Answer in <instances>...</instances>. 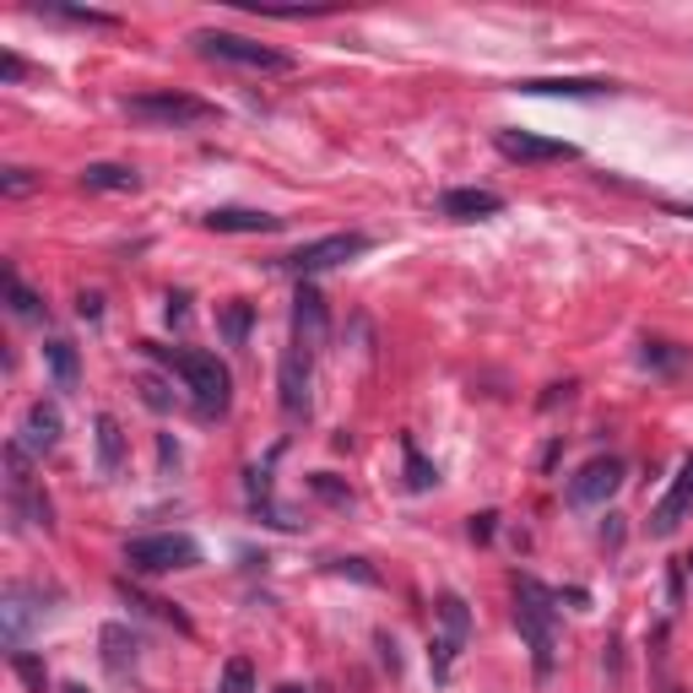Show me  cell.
<instances>
[{"mask_svg":"<svg viewBox=\"0 0 693 693\" xmlns=\"http://www.w3.org/2000/svg\"><path fill=\"white\" fill-rule=\"evenodd\" d=\"M515 629L531 650L537 678H553V667H559V591H548L531 574H515Z\"/></svg>","mask_w":693,"mask_h":693,"instance_id":"cell-1","label":"cell"},{"mask_svg":"<svg viewBox=\"0 0 693 693\" xmlns=\"http://www.w3.org/2000/svg\"><path fill=\"white\" fill-rule=\"evenodd\" d=\"M147 353H158L174 375L185 379V390L201 418H223V412H228L234 375H228V364H223L217 353H201V347H152V342H147Z\"/></svg>","mask_w":693,"mask_h":693,"instance_id":"cell-2","label":"cell"},{"mask_svg":"<svg viewBox=\"0 0 693 693\" xmlns=\"http://www.w3.org/2000/svg\"><path fill=\"white\" fill-rule=\"evenodd\" d=\"M195 50L206 61H223V65H239V71H260V76H293L299 61L288 50H271L260 39H245V33H223V28H206L195 33Z\"/></svg>","mask_w":693,"mask_h":693,"instance_id":"cell-3","label":"cell"},{"mask_svg":"<svg viewBox=\"0 0 693 693\" xmlns=\"http://www.w3.org/2000/svg\"><path fill=\"white\" fill-rule=\"evenodd\" d=\"M0 461H6V505L17 520H28V526H55V509L44 499V488H39V477H33V450L22 440H6L0 450Z\"/></svg>","mask_w":693,"mask_h":693,"instance_id":"cell-4","label":"cell"},{"mask_svg":"<svg viewBox=\"0 0 693 693\" xmlns=\"http://www.w3.org/2000/svg\"><path fill=\"white\" fill-rule=\"evenodd\" d=\"M126 115L152 130H185V126H212L217 104H206L195 93H136V98H126Z\"/></svg>","mask_w":693,"mask_h":693,"instance_id":"cell-5","label":"cell"},{"mask_svg":"<svg viewBox=\"0 0 693 693\" xmlns=\"http://www.w3.org/2000/svg\"><path fill=\"white\" fill-rule=\"evenodd\" d=\"M126 564L136 574H174V569L201 564V542L190 531H152V537H130Z\"/></svg>","mask_w":693,"mask_h":693,"instance_id":"cell-6","label":"cell"},{"mask_svg":"<svg viewBox=\"0 0 693 693\" xmlns=\"http://www.w3.org/2000/svg\"><path fill=\"white\" fill-rule=\"evenodd\" d=\"M369 250H375L369 234H325V239H310L293 255H282L277 266L293 271V277H320V271H336V266H347V260H358V255H369Z\"/></svg>","mask_w":693,"mask_h":693,"instance_id":"cell-7","label":"cell"},{"mask_svg":"<svg viewBox=\"0 0 693 693\" xmlns=\"http://www.w3.org/2000/svg\"><path fill=\"white\" fill-rule=\"evenodd\" d=\"M466 639H472V607H466V596L444 591L440 596V634H434V645H429V672H434V683L450 678V667H455V656L466 650Z\"/></svg>","mask_w":693,"mask_h":693,"instance_id":"cell-8","label":"cell"},{"mask_svg":"<svg viewBox=\"0 0 693 693\" xmlns=\"http://www.w3.org/2000/svg\"><path fill=\"white\" fill-rule=\"evenodd\" d=\"M618 488H624V461H618V455H596V461H585V466L569 477V505L596 509V505H607Z\"/></svg>","mask_w":693,"mask_h":693,"instance_id":"cell-9","label":"cell"},{"mask_svg":"<svg viewBox=\"0 0 693 693\" xmlns=\"http://www.w3.org/2000/svg\"><path fill=\"white\" fill-rule=\"evenodd\" d=\"M325 342H331V310H325L320 288L299 282V293H293V347L315 358Z\"/></svg>","mask_w":693,"mask_h":693,"instance_id":"cell-10","label":"cell"},{"mask_svg":"<svg viewBox=\"0 0 693 693\" xmlns=\"http://www.w3.org/2000/svg\"><path fill=\"white\" fill-rule=\"evenodd\" d=\"M277 401H282V418L288 423H304L310 418V353H299V347H288L282 353V364H277Z\"/></svg>","mask_w":693,"mask_h":693,"instance_id":"cell-11","label":"cell"},{"mask_svg":"<svg viewBox=\"0 0 693 693\" xmlns=\"http://www.w3.org/2000/svg\"><path fill=\"white\" fill-rule=\"evenodd\" d=\"M494 147L505 152L509 163H569L574 147L569 141H553V136H537V130H494Z\"/></svg>","mask_w":693,"mask_h":693,"instance_id":"cell-12","label":"cell"},{"mask_svg":"<svg viewBox=\"0 0 693 693\" xmlns=\"http://www.w3.org/2000/svg\"><path fill=\"white\" fill-rule=\"evenodd\" d=\"M689 515H693V455H683L672 488L661 494V505L650 509V537H678V526H683Z\"/></svg>","mask_w":693,"mask_h":693,"instance_id":"cell-13","label":"cell"},{"mask_svg":"<svg viewBox=\"0 0 693 693\" xmlns=\"http://www.w3.org/2000/svg\"><path fill=\"white\" fill-rule=\"evenodd\" d=\"M515 93H531V98H602V93H618V82H607V76H531V82H515Z\"/></svg>","mask_w":693,"mask_h":693,"instance_id":"cell-14","label":"cell"},{"mask_svg":"<svg viewBox=\"0 0 693 693\" xmlns=\"http://www.w3.org/2000/svg\"><path fill=\"white\" fill-rule=\"evenodd\" d=\"M33 602H44V596H33L28 585H6V602H0V629H6V645L11 650H22V639L33 624H44V607H33Z\"/></svg>","mask_w":693,"mask_h":693,"instance_id":"cell-15","label":"cell"},{"mask_svg":"<svg viewBox=\"0 0 693 693\" xmlns=\"http://www.w3.org/2000/svg\"><path fill=\"white\" fill-rule=\"evenodd\" d=\"M440 212H444V217H455V223L499 217V212H505V195H499V190H477V185H466V190H444V195H440Z\"/></svg>","mask_w":693,"mask_h":693,"instance_id":"cell-16","label":"cell"},{"mask_svg":"<svg viewBox=\"0 0 693 693\" xmlns=\"http://www.w3.org/2000/svg\"><path fill=\"white\" fill-rule=\"evenodd\" d=\"M65 423H61V407L55 401H33L28 412H22V444L33 450V455H50L55 444H61Z\"/></svg>","mask_w":693,"mask_h":693,"instance_id":"cell-17","label":"cell"},{"mask_svg":"<svg viewBox=\"0 0 693 693\" xmlns=\"http://www.w3.org/2000/svg\"><path fill=\"white\" fill-rule=\"evenodd\" d=\"M206 228L212 234H282V217L250 212V206H217V212H206Z\"/></svg>","mask_w":693,"mask_h":693,"instance_id":"cell-18","label":"cell"},{"mask_svg":"<svg viewBox=\"0 0 693 693\" xmlns=\"http://www.w3.org/2000/svg\"><path fill=\"white\" fill-rule=\"evenodd\" d=\"M82 190H93V195H136L141 174L130 163H87L82 169Z\"/></svg>","mask_w":693,"mask_h":693,"instance_id":"cell-19","label":"cell"},{"mask_svg":"<svg viewBox=\"0 0 693 693\" xmlns=\"http://www.w3.org/2000/svg\"><path fill=\"white\" fill-rule=\"evenodd\" d=\"M93 434H98V472L115 477V472L126 466V429H120V418L98 412V418H93Z\"/></svg>","mask_w":693,"mask_h":693,"instance_id":"cell-20","label":"cell"},{"mask_svg":"<svg viewBox=\"0 0 693 693\" xmlns=\"http://www.w3.org/2000/svg\"><path fill=\"white\" fill-rule=\"evenodd\" d=\"M245 488H250V509L266 526H277V531H293V526H299V520H288V515L277 509V499H271V472L250 466V472H245Z\"/></svg>","mask_w":693,"mask_h":693,"instance_id":"cell-21","label":"cell"},{"mask_svg":"<svg viewBox=\"0 0 693 693\" xmlns=\"http://www.w3.org/2000/svg\"><path fill=\"white\" fill-rule=\"evenodd\" d=\"M98 639H104V667H109L115 678H130V672H136V650H141L136 634H130L126 624H109Z\"/></svg>","mask_w":693,"mask_h":693,"instance_id":"cell-22","label":"cell"},{"mask_svg":"<svg viewBox=\"0 0 693 693\" xmlns=\"http://www.w3.org/2000/svg\"><path fill=\"white\" fill-rule=\"evenodd\" d=\"M0 288H6V304H11V315L22 320V325H39V320H44V299H39V293L17 277V266H6V271H0Z\"/></svg>","mask_w":693,"mask_h":693,"instance_id":"cell-23","label":"cell"},{"mask_svg":"<svg viewBox=\"0 0 693 693\" xmlns=\"http://www.w3.org/2000/svg\"><path fill=\"white\" fill-rule=\"evenodd\" d=\"M44 364H50V375L61 390H76V379H82V358H76V347L55 336V342H44Z\"/></svg>","mask_w":693,"mask_h":693,"instance_id":"cell-24","label":"cell"},{"mask_svg":"<svg viewBox=\"0 0 693 693\" xmlns=\"http://www.w3.org/2000/svg\"><path fill=\"white\" fill-rule=\"evenodd\" d=\"M639 364L656 369V375H683L693 364V353L689 347H672V342H645V347H639Z\"/></svg>","mask_w":693,"mask_h":693,"instance_id":"cell-25","label":"cell"},{"mask_svg":"<svg viewBox=\"0 0 693 693\" xmlns=\"http://www.w3.org/2000/svg\"><path fill=\"white\" fill-rule=\"evenodd\" d=\"M39 17H50V22H71V28H120V17L93 11V6H39Z\"/></svg>","mask_w":693,"mask_h":693,"instance_id":"cell-26","label":"cell"},{"mask_svg":"<svg viewBox=\"0 0 693 693\" xmlns=\"http://www.w3.org/2000/svg\"><path fill=\"white\" fill-rule=\"evenodd\" d=\"M250 325H255V310L250 304H239V299L217 310V331H223L228 347H245V342H250Z\"/></svg>","mask_w":693,"mask_h":693,"instance_id":"cell-27","label":"cell"},{"mask_svg":"<svg viewBox=\"0 0 693 693\" xmlns=\"http://www.w3.org/2000/svg\"><path fill=\"white\" fill-rule=\"evenodd\" d=\"M11 667H17V678L33 693H50V672H44V661H39L33 650H11Z\"/></svg>","mask_w":693,"mask_h":693,"instance_id":"cell-28","label":"cell"},{"mask_svg":"<svg viewBox=\"0 0 693 693\" xmlns=\"http://www.w3.org/2000/svg\"><path fill=\"white\" fill-rule=\"evenodd\" d=\"M434 483H440V472H434V466L418 455V444L407 440V488H412V494H429Z\"/></svg>","mask_w":693,"mask_h":693,"instance_id":"cell-29","label":"cell"},{"mask_svg":"<svg viewBox=\"0 0 693 693\" xmlns=\"http://www.w3.org/2000/svg\"><path fill=\"white\" fill-rule=\"evenodd\" d=\"M217 693H255V667H250V656H234V661L223 667V683H217Z\"/></svg>","mask_w":693,"mask_h":693,"instance_id":"cell-30","label":"cell"},{"mask_svg":"<svg viewBox=\"0 0 693 693\" xmlns=\"http://www.w3.org/2000/svg\"><path fill=\"white\" fill-rule=\"evenodd\" d=\"M310 494H320L325 505H336V509L353 505V488H347V483H336L331 472H310Z\"/></svg>","mask_w":693,"mask_h":693,"instance_id":"cell-31","label":"cell"},{"mask_svg":"<svg viewBox=\"0 0 693 693\" xmlns=\"http://www.w3.org/2000/svg\"><path fill=\"white\" fill-rule=\"evenodd\" d=\"M39 185H44V174H33V169H6V174H0V195H6V201H22V195H33Z\"/></svg>","mask_w":693,"mask_h":693,"instance_id":"cell-32","label":"cell"},{"mask_svg":"<svg viewBox=\"0 0 693 693\" xmlns=\"http://www.w3.org/2000/svg\"><path fill=\"white\" fill-rule=\"evenodd\" d=\"M331 569H336V574H353V580H364V585H379V574L364 564V559H336Z\"/></svg>","mask_w":693,"mask_h":693,"instance_id":"cell-33","label":"cell"},{"mask_svg":"<svg viewBox=\"0 0 693 693\" xmlns=\"http://www.w3.org/2000/svg\"><path fill=\"white\" fill-rule=\"evenodd\" d=\"M22 76H28V61H22V55H11V50H6V55H0V82H6V87H17V82H22Z\"/></svg>","mask_w":693,"mask_h":693,"instance_id":"cell-34","label":"cell"},{"mask_svg":"<svg viewBox=\"0 0 693 693\" xmlns=\"http://www.w3.org/2000/svg\"><path fill=\"white\" fill-rule=\"evenodd\" d=\"M494 526L499 515H472V542H494Z\"/></svg>","mask_w":693,"mask_h":693,"instance_id":"cell-35","label":"cell"},{"mask_svg":"<svg viewBox=\"0 0 693 693\" xmlns=\"http://www.w3.org/2000/svg\"><path fill=\"white\" fill-rule=\"evenodd\" d=\"M76 310H82V320H98V315H104V299H98V293H82V299H76Z\"/></svg>","mask_w":693,"mask_h":693,"instance_id":"cell-36","label":"cell"},{"mask_svg":"<svg viewBox=\"0 0 693 693\" xmlns=\"http://www.w3.org/2000/svg\"><path fill=\"white\" fill-rule=\"evenodd\" d=\"M185 304H190L185 293H174V299H169V325H185V320H190V310H185Z\"/></svg>","mask_w":693,"mask_h":693,"instance_id":"cell-37","label":"cell"},{"mask_svg":"<svg viewBox=\"0 0 693 693\" xmlns=\"http://www.w3.org/2000/svg\"><path fill=\"white\" fill-rule=\"evenodd\" d=\"M141 390H147V401H152V407H158V412H163V407H169V396H163V385H158V379H147V385H141Z\"/></svg>","mask_w":693,"mask_h":693,"instance_id":"cell-38","label":"cell"},{"mask_svg":"<svg viewBox=\"0 0 693 693\" xmlns=\"http://www.w3.org/2000/svg\"><path fill=\"white\" fill-rule=\"evenodd\" d=\"M277 693H304V689H299V683H282V689H277Z\"/></svg>","mask_w":693,"mask_h":693,"instance_id":"cell-39","label":"cell"},{"mask_svg":"<svg viewBox=\"0 0 693 693\" xmlns=\"http://www.w3.org/2000/svg\"><path fill=\"white\" fill-rule=\"evenodd\" d=\"M61 693H87V689H82V683H65V689Z\"/></svg>","mask_w":693,"mask_h":693,"instance_id":"cell-40","label":"cell"},{"mask_svg":"<svg viewBox=\"0 0 693 693\" xmlns=\"http://www.w3.org/2000/svg\"><path fill=\"white\" fill-rule=\"evenodd\" d=\"M672 693H678V689H672Z\"/></svg>","mask_w":693,"mask_h":693,"instance_id":"cell-41","label":"cell"}]
</instances>
